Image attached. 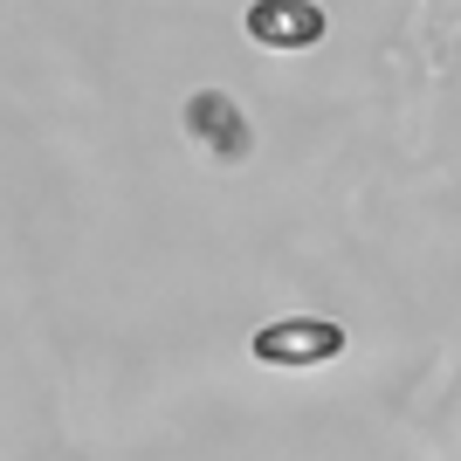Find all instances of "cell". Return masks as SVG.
<instances>
[{"label": "cell", "mask_w": 461, "mask_h": 461, "mask_svg": "<svg viewBox=\"0 0 461 461\" xmlns=\"http://www.w3.org/2000/svg\"><path fill=\"white\" fill-rule=\"evenodd\" d=\"M186 131L207 145V152H221V158H249V117H241V104L234 96H221V90H200V96H186Z\"/></svg>", "instance_id": "3957f363"}, {"label": "cell", "mask_w": 461, "mask_h": 461, "mask_svg": "<svg viewBox=\"0 0 461 461\" xmlns=\"http://www.w3.org/2000/svg\"><path fill=\"white\" fill-rule=\"evenodd\" d=\"M241 28H249L262 49H317L324 41V7H310V0H255L249 14H241Z\"/></svg>", "instance_id": "7a4b0ae2"}, {"label": "cell", "mask_w": 461, "mask_h": 461, "mask_svg": "<svg viewBox=\"0 0 461 461\" xmlns=\"http://www.w3.org/2000/svg\"><path fill=\"white\" fill-rule=\"evenodd\" d=\"M345 351V330L338 324H317V317H296V324H269V330H255V358L262 366H330Z\"/></svg>", "instance_id": "6da1fadb"}]
</instances>
